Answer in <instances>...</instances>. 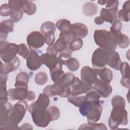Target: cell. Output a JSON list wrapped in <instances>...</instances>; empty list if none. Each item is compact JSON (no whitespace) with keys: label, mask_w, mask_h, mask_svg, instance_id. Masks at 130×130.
Masks as SVG:
<instances>
[{"label":"cell","mask_w":130,"mask_h":130,"mask_svg":"<svg viewBox=\"0 0 130 130\" xmlns=\"http://www.w3.org/2000/svg\"><path fill=\"white\" fill-rule=\"evenodd\" d=\"M43 92L49 97L59 95L61 97L67 98L70 95V89L69 88L64 89L57 83H55L53 84L46 86L44 88Z\"/></svg>","instance_id":"obj_10"},{"label":"cell","mask_w":130,"mask_h":130,"mask_svg":"<svg viewBox=\"0 0 130 130\" xmlns=\"http://www.w3.org/2000/svg\"><path fill=\"white\" fill-rule=\"evenodd\" d=\"M50 73L51 79L53 83H56L61 77V76L64 73V71L62 70V64L59 63L56 68L50 70Z\"/></svg>","instance_id":"obj_32"},{"label":"cell","mask_w":130,"mask_h":130,"mask_svg":"<svg viewBox=\"0 0 130 130\" xmlns=\"http://www.w3.org/2000/svg\"><path fill=\"white\" fill-rule=\"evenodd\" d=\"M104 21L103 20V19L101 18V17L99 16L98 17H96L94 19V23L97 25H101L104 23Z\"/></svg>","instance_id":"obj_56"},{"label":"cell","mask_w":130,"mask_h":130,"mask_svg":"<svg viewBox=\"0 0 130 130\" xmlns=\"http://www.w3.org/2000/svg\"><path fill=\"white\" fill-rule=\"evenodd\" d=\"M68 102L72 104L76 107H80L81 105L86 100L85 95H69L67 97Z\"/></svg>","instance_id":"obj_33"},{"label":"cell","mask_w":130,"mask_h":130,"mask_svg":"<svg viewBox=\"0 0 130 130\" xmlns=\"http://www.w3.org/2000/svg\"><path fill=\"white\" fill-rule=\"evenodd\" d=\"M72 25L71 22L66 19H59L55 24L56 27L60 32L70 30L72 28Z\"/></svg>","instance_id":"obj_31"},{"label":"cell","mask_w":130,"mask_h":130,"mask_svg":"<svg viewBox=\"0 0 130 130\" xmlns=\"http://www.w3.org/2000/svg\"><path fill=\"white\" fill-rule=\"evenodd\" d=\"M94 69L96 77L105 82H111L113 78V73L110 69L105 67L103 68H94Z\"/></svg>","instance_id":"obj_24"},{"label":"cell","mask_w":130,"mask_h":130,"mask_svg":"<svg viewBox=\"0 0 130 130\" xmlns=\"http://www.w3.org/2000/svg\"><path fill=\"white\" fill-rule=\"evenodd\" d=\"M22 11L23 13L28 15H32L36 13L37 6L34 2L30 1L24 0L22 8Z\"/></svg>","instance_id":"obj_29"},{"label":"cell","mask_w":130,"mask_h":130,"mask_svg":"<svg viewBox=\"0 0 130 130\" xmlns=\"http://www.w3.org/2000/svg\"><path fill=\"white\" fill-rule=\"evenodd\" d=\"M26 66L31 71L39 69L43 64L40 56L35 50H30V53L26 58Z\"/></svg>","instance_id":"obj_12"},{"label":"cell","mask_w":130,"mask_h":130,"mask_svg":"<svg viewBox=\"0 0 130 130\" xmlns=\"http://www.w3.org/2000/svg\"><path fill=\"white\" fill-rule=\"evenodd\" d=\"M93 88L102 97L107 98L110 96L112 92V87L110 83L105 82L96 77Z\"/></svg>","instance_id":"obj_11"},{"label":"cell","mask_w":130,"mask_h":130,"mask_svg":"<svg viewBox=\"0 0 130 130\" xmlns=\"http://www.w3.org/2000/svg\"><path fill=\"white\" fill-rule=\"evenodd\" d=\"M65 65L67 66L68 69L70 71L72 72H75L79 69L80 63L77 59L71 57L67 60Z\"/></svg>","instance_id":"obj_38"},{"label":"cell","mask_w":130,"mask_h":130,"mask_svg":"<svg viewBox=\"0 0 130 130\" xmlns=\"http://www.w3.org/2000/svg\"><path fill=\"white\" fill-rule=\"evenodd\" d=\"M79 129H96V130H107V128L106 125L102 123H86L81 124L79 127Z\"/></svg>","instance_id":"obj_30"},{"label":"cell","mask_w":130,"mask_h":130,"mask_svg":"<svg viewBox=\"0 0 130 130\" xmlns=\"http://www.w3.org/2000/svg\"><path fill=\"white\" fill-rule=\"evenodd\" d=\"M111 33L116 45H118V47L122 49L128 47L129 45V39L127 35L121 32Z\"/></svg>","instance_id":"obj_21"},{"label":"cell","mask_w":130,"mask_h":130,"mask_svg":"<svg viewBox=\"0 0 130 130\" xmlns=\"http://www.w3.org/2000/svg\"><path fill=\"white\" fill-rule=\"evenodd\" d=\"M121 60L118 53L115 50H109L108 54L107 65L116 70H119Z\"/></svg>","instance_id":"obj_18"},{"label":"cell","mask_w":130,"mask_h":130,"mask_svg":"<svg viewBox=\"0 0 130 130\" xmlns=\"http://www.w3.org/2000/svg\"><path fill=\"white\" fill-rule=\"evenodd\" d=\"M48 80V76L44 72H38L35 77V83L40 85H43L46 83Z\"/></svg>","instance_id":"obj_39"},{"label":"cell","mask_w":130,"mask_h":130,"mask_svg":"<svg viewBox=\"0 0 130 130\" xmlns=\"http://www.w3.org/2000/svg\"><path fill=\"white\" fill-rule=\"evenodd\" d=\"M47 111L50 115L51 121L57 120L60 117V111L55 106H51L47 108Z\"/></svg>","instance_id":"obj_43"},{"label":"cell","mask_w":130,"mask_h":130,"mask_svg":"<svg viewBox=\"0 0 130 130\" xmlns=\"http://www.w3.org/2000/svg\"><path fill=\"white\" fill-rule=\"evenodd\" d=\"M118 13L113 12L109 11L106 8H102L100 11V17L105 22L112 23L115 20L117 19Z\"/></svg>","instance_id":"obj_26"},{"label":"cell","mask_w":130,"mask_h":130,"mask_svg":"<svg viewBox=\"0 0 130 130\" xmlns=\"http://www.w3.org/2000/svg\"><path fill=\"white\" fill-rule=\"evenodd\" d=\"M18 45L9 43L7 41L0 42V56L4 62L13 60L18 54Z\"/></svg>","instance_id":"obj_4"},{"label":"cell","mask_w":130,"mask_h":130,"mask_svg":"<svg viewBox=\"0 0 130 130\" xmlns=\"http://www.w3.org/2000/svg\"><path fill=\"white\" fill-rule=\"evenodd\" d=\"M29 80V76L26 72L19 73L16 77L15 87H23L28 89L27 83Z\"/></svg>","instance_id":"obj_25"},{"label":"cell","mask_w":130,"mask_h":130,"mask_svg":"<svg viewBox=\"0 0 130 130\" xmlns=\"http://www.w3.org/2000/svg\"><path fill=\"white\" fill-rule=\"evenodd\" d=\"M27 44L30 50H35L43 47L45 43L44 35L38 31H33L27 36Z\"/></svg>","instance_id":"obj_9"},{"label":"cell","mask_w":130,"mask_h":130,"mask_svg":"<svg viewBox=\"0 0 130 130\" xmlns=\"http://www.w3.org/2000/svg\"><path fill=\"white\" fill-rule=\"evenodd\" d=\"M49 104V96L43 93L39 94L36 101L28 106V110L34 123L37 126L45 127L51 121L47 111Z\"/></svg>","instance_id":"obj_1"},{"label":"cell","mask_w":130,"mask_h":130,"mask_svg":"<svg viewBox=\"0 0 130 130\" xmlns=\"http://www.w3.org/2000/svg\"><path fill=\"white\" fill-rule=\"evenodd\" d=\"M103 104L104 101L99 100L91 101L86 115L88 122L94 123L100 120L102 113Z\"/></svg>","instance_id":"obj_6"},{"label":"cell","mask_w":130,"mask_h":130,"mask_svg":"<svg viewBox=\"0 0 130 130\" xmlns=\"http://www.w3.org/2000/svg\"><path fill=\"white\" fill-rule=\"evenodd\" d=\"M27 108V103L25 100L19 101L13 106L10 114V120L18 124L24 117Z\"/></svg>","instance_id":"obj_5"},{"label":"cell","mask_w":130,"mask_h":130,"mask_svg":"<svg viewBox=\"0 0 130 130\" xmlns=\"http://www.w3.org/2000/svg\"><path fill=\"white\" fill-rule=\"evenodd\" d=\"M56 30L55 24L51 21H46L43 22L40 27V32L44 35L48 31L55 32Z\"/></svg>","instance_id":"obj_35"},{"label":"cell","mask_w":130,"mask_h":130,"mask_svg":"<svg viewBox=\"0 0 130 130\" xmlns=\"http://www.w3.org/2000/svg\"><path fill=\"white\" fill-rule=\"evenodd\" d=\"M72 52L73 51L68 46V48L64 51L60 53L58 57V60L60 64H61L62 65H65V63L67 60L72 57L71 55L72 54Z\"/></svg>","instance_id":"obj_37"},{"label":"cell","mask_w":130,"mask_h":130,"mask_svg":"<svg viewBox=\"0 0 130 130\" xmlns=\"http://www.w3.org/2000/svg\"><path fill=\"white\" fill-rule=\"evenodd\" d=\"M129 9L130 1H127L123 4L122 9L118 12L117 17L120 20L124 22H128L129 21Z\"/></svg>","instance_id":"obj_27"},{"label":"cell","mask_w":130,"mask_h":130,"mask_svg":"<svg viewBox=\"0 0 130 130\" xmlns=\"http://www.w3.org/2000/svg\"><path fill=\"white\" fill-rule=\"evenodd\" d=\"M20 65V61L17 56L9 62H5L4 64L1 62V74L8 75L9 73L18 69Z\"/></svg>","instance_id":"obj_17"},{"label":"cell","mask_w":130,"mask_h":130,"mask_svg":"<svg viewBox=\"0 0 130 130\" xmlns=\"http://www.w3.org/2000/svg\"><path fill=\"white\" fill-rule=\"evenodd\" d=\"M23 12L20 9L13 10L10 15L11 20L14 22H18L22 18Z\"/></svg>","instance_id":"obj_45"},{"label":"cell","mask_w":130,"mask_h":130,"mask_svg":"<svg viewBox=\"0 0 130 130\" xmlns=\"http://www.w3.org/2000/svg\"><path fill=\"white\" fill-rule=\"evenodd\" d=\"M119 70L121 72L122 79L129 80V67L127 62H121Z\"/></svg>","instance_id":"obj_40"},{"label":"cell","mask_w":130,"mask_h":130,"mask_svg":"<svg viewBox=\"0 0 130 130\" xmlns=\"http://www.w3.org/2000/svg\"><path fill=\"white\" fill-rule=\"evenodd\" d=\"M44 35L45 43L48 45H52L54 44L55 41V36L54 32L53 31H48L45 33Z\"/></svg>","instance_id":"obj_48"},{"label":"cell","mask_w":130,"mask_h":130,"mask_svg":"<svg viewBox=\"0 0 130 130\" xmlns=\"http://www.w3.org/2000/svg\"><path fill=\"white\" fill-rule=\"evenodd\" d=\"M107 1H98L97 2H98L100 5H104L106 4Z\"/></svg>","instance_id":"obj_57"},{"label":"cell","mask_w":130,"mask_h":130,"mask_svg":"<svg viewBox=\"0 0 130 130\" xmlns=\"http://www.w3.org/2000/svg\"><path fill=\"white\" fill-rule=\"evenodd\" d=\"M70 95H79L83 93H87L93 90V86L82 80L78 77L75 78L73 84L70 87Z\"/></svg>","instance_id":"obj_8"},{"label":"cell","mask_w":130,"mask_h":130,"mask_svg":"<svg viewBox=\"0 0 130 130\" xmlns=\"http://www.w3.org/2000/svg\"><path fill=\"white\" fill-rule=\"evenodd\" d=\"M111 104L112 107L119 106L123 108H125L126 102L125 100L119 95L114 96L111 100Z\"/></svg>","instance_id":"obj_41"},{"label":"cell","mask_w":130,"mask_h":130,"mask_svg":"<svg viewBox=\"0 0 130 130\" xmlns=\"http://www.w3.org/2000/svg\"><path fill=\"white\" fill-rule=\"evenodd\" d=\"M28 90L23 87H15L8 90V99L11 101H23L26 100Z\"/></svg>","instance_id":"obj_13"},{"label":"cell","mask_w":130,"mask_h":130,"mask_svg":"<svg viewBox=\"0 0 130 130\" xmlns=\"http://www.w3.org/2000/svg\"><path fill=\"white\" fill-rule=\"evenodd\" d=\"M59 38L63 40L69 46V45L71 43V42L75 38H76V37L71 29L69 31L60 32L59 36Z\"/></svg>","instance_id":"obj_34"},{"label":"cell","mask_w":130,"mask_h":130,"mask_svg":"<svg viewBox=\"0 0 130 130\" xmlns=\"http://www.w3.org/2000/svg\"><path fill=\"white\" fill-rule=\"evenodd\" d=\"M86 99L88 101H96L100 100L101 96L95 91L91 90L88 93H87L85 95Z\"/></svg>","instance_id":"obj_51"},{"label":"cell","mask_w":130,"mask_h":130,"mask_svg":"<svg viewBox=\"0 0 130 130\" xmlns=\"http://www.w3.org/2000/svg\"><path fill=\"white\" fill-rule=\"evenodd\" d=\"M109 51L101 47L94 51L91 56V64L93 68H103L107 65Z\"/></svg>","instance_id":"obj_7"},{"label":"cell","mask_w":130,"mask_h":130,"mask_svg":"<svg viewBox=\"0 0 130 130\" xmlns=\"http://www.w3.org/2000/svg\"><path fill=\"white\" fill-rule=\"evenodd\" d=\"M8 75L1 74V88H0V104L8 102V95L7 90V81Z\"/></svg>","instance_id":"obj_23"},{"label":"cell","mask_w":130,"mask_h":130,"mask_svg":"<svg viewBox=\"0 0 130 130\" xmlns=\"http://www.w3.org/2000/svg\"><path fill=\"white\" fill-rule=\"evenodd\" d=\"M93 39L95 44L101 48L108 50H115L117 47L110 31L96 29L94 31Z\"/></svg>","instance_id":"obj_2"},{"label":"cell","mask_w":130,"mask_h":130,"mask_svg":"<svg viewBox=\"0 0 130 130\" xmlns=\"http://www.w3.org/2000/svg\"><path fill=\"white\" fill-rule=\"evenodd\" d=\"M106 5V9L113 12H118L119 2L118 1H107Z\"/></svg>","instance_id":"obj_44"},{"label":"cell","mask_w":130,"mask_h":130,"mask_svg":"<svg viewBox=\"0 0 130 130\" xmlns=\"http://www.w3.org/2000/svg\"><path fill=\"white\" fill-rule=\"evenodd\" d=\"M53 48L57 53H61L68 47L66 42L62 39L59 38L53 45Z\"/></svg>","instance_id":"obj_36"},{"label":"cell","mask_w":130,"mask_h":130,"mask_svg":"<svg viewBox=\"0 0 130 130\" xmlns=\"http://www.w3.org/2000/svg\"><path fill=\"white\" fill-rule=\"evenodd\" d=\"M36 99V94L35 92L31 90H28L27 96L26 99V101L32 102L34 101Z\"/></svg>","instance_id":"obj_52"},{"label":"cell","mask_w":130,"mask_h":130,"mask_svg":"<svg viewBox=\"0 0 130 130\" xmlns=\"http://www.w3.org/2000/svg\"><path fill=\"white\" fill-rule=\"evenodd\" d=\"M12 9L7 4H3L0 7V15L2 16H7L11 15L12 13Z\"/></svg>","instance_id":"obj_50"},{"label":"cell","mask_w":130,"mask_h":130,"mask_svg":"<svg viewBox=\"0 0 130 130\" xmlns=\"http://www.w3.org/2000/svg\"><path fill=\"white\" fill-rule=\"evenodd\" d=\"M19 129H32L33 127L32 125L28 123H25L23 124H22L19 128Z\"/></svg>","instance_id":"obj_55"},{"label":"cell","mask_w":130,"mask_h":130,"mask_svg":"<svg viewBox=\"0 0 130 130\" xmlns=\"http://www.w3.org/2000/svg\"><path fill=\"white\" fill-rule=\"evenodd\" d=\"M80 76L82 81L91 85L93 84L96 78L94 69L89 66H84L81 69Z\"/></svg>","instance_id":"obj_14"},{"label":"cell","mask_w":130,"mask_h":130,"mask_svg":"<svg viewBox=\"0 0 130 130\" xmlns=\"http://www.w3.org/2000/svg\"><path fill=\"white\" fill-rule=\"evenodd\" d=\"M128 123L127 112L125 108L113 107L108 119V126L111 129L118 128L119 125H126Z\"/></svg>","instance_id":"obj_3"},{"label":"cell","mask_w":130,"mask_h":130,"mask_svg":"<svg viewBox=\"0 0 130 130\" xmlns=\"http://www.w3.org/2000/svg\"><path fill=\"white\" fill-rule=\"evenodd\" d=\"M40 57L43 64L47 66L50 70L54 69L58 65V64L60 63L57 56L54 55L46 53L42 54Z\"/></svg>","instance_id":"obj_19"},{"label":"cell","mask_w":130,"mask_h":130,"mask_svg":"<svg viewBox=\"0 0 130 130\" xmlns=\"http://www.w3.org/2000/svg\"><path fill=\"white\" fill-rule=\"evenodd\" d=\"M71 30L75 34L76 38H84L88 32V27L84 24L80 22H75L72 25Z\"/></svg>","instance_id":"obj_22"},{"label":"cell","mask_w":130,"mask_h":130,"mask_svg":"<svg viewBox=\"0 0 130 130\" xmlns=\"http://www.w3.org/2000/svg\"><path fill=\"white\" fill-rule=\"evenodd\" d=\"M120 83L124 87L129 88V80H125L121 78L120 80Z\"/></svg>","instance_id":"obj_54"},{"label":"cell","mask_w":130,"mask_h":130,"mask_svg":"<svg viewBox=\"0 0 130 130\" xmlns=\"http://www.w3.org/2000/svg\"><path fill=\"white\" fill-rule=\"evenodd\" d=\"M83 45V42L81 38H75L69 45V47L72 51H76L81 49Z\"/></svg>","instance_id":"obj_42"},{"label":"cell","mask_w":130,"mask_h":130,"mask_svg":"<svg viewBox=\"0 0 130 130\" xmlns=\"http://www.w3.org/2000/svg\"><path fill=\"white\" fill-rule=\"evenodd\" d=\"M122 27V22L118 19L115 20L112 23L110 27V32L112 33L120 32Z\"/></svg>","instance_id":"obj_49"},{"label":"cell","mask_w":130,"mask_h":130,"mask_svg":"<svg viewBox=\"0 0 130 130\" xmlns=\"http://www.w3.org/2000/svg\"><path fill=\"white\" fill-rule=\"evenodd\" d=\"M98 7L94 3L89 2L85 3L82 7V12L86 16H92L97 14Z\"/></svg>","instance_id":"obj_28"},{"label":"cell","mask_w":130,"mask_h":130,"mask_svg":"<svg viewBox=\"0 0 130 130\" xmlns=\"http://www.w3.org/2000/svg\"><path fill=\"white\" fill-rule=\"evenodd\" d=\"M52 45H50V46H48L47 48L46 49V53L50 54H52V55H54L55 56H57L58 53H57L55 50H54V48H53V46Z\"/></svg>","instance_id":"obj_53"},{"label":"cell","mask_w":130,"mask_h":130,"mask_svg":"<svg viewBox=\"0 0 130 130\" xmlns=\"http://www.w3.org/2000/svg\"><path fill=\"white\" fill-rule=\"evenodd\" d=\"M14 22L11 19H6L0 23V42L6 41L8 34L13 31Z\"/></svg>","instance_id":"obj_16"},{"label":"cell","mask_w":130,"mask_h":130,"mask_svg":"<svg viewBox=\"0 0 130 130\" xmlns=\"http://www.w3.org/2000/svg\"><path fill=\"white\" fill-rule=\"evenodd\" d=\"M24 1V0H10L8 1V4L12 10L16 9H20L22 10Z\"/></svg>","instance_id":"obj_47"},{"label":"cell","mask_w":130,"mask_h":130,"mask_svg":"<svg viewBox=\"0 0 130 130\" xmlns=\"http://www.w3.org/2000/svg\"><path fill=\"white\" fill-rule=\"evenodd\" d=\"M19 46V51L18 54L23 57L24 59H26L28 56L30 50H28L26 45L24 43H21L18 45Z\"/></svg>","instance_id":"obj_46"},{"label":"cell","mask_w":130,"mask_h":130,"mask_svg":"<svg viewBox=\"0 0 130 130\" xmlns=\"http://www.w3.org/2000/svg\"><path fill=\"white\" fill-rule=\"evenodd\" d=\"M12 108V105L8 102L1 104L0 127L4 126L10 121V114Z\"/></svg>","instance_id":"obj_15"},{"label":"cell","mask_w":130,"mask_h":130,"mask_svg":"<svg viewBox=\"0 0 130 130\" xmlns=\"http://www.w3.org/2000/svg\"><path fill=\"white\" fill-rule=\"evenodd\" d=\"M75 78V75L72 73H64L56 83L64 89H67L73 84Z\"/></svg>","instance_id":"obj_20"}]
</instances>
